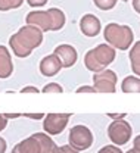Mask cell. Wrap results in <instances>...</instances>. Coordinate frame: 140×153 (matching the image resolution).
<instances>
[{
	"label": "cell",
	"instance_id": "obj_12",
	"mask_svg": "<svg viewBox=\"0 0 140 153\" xmlns=\"http://www.w3.org/2000/svg\"><path fill=\"white\" fill-rule=\"evenodd\" d=\"M12 153H41V144L33 134L31 137L16 143L12 149Z\"/></svg>",
	"mask_w": 140,
	"mask_h": 153
},
{
	"label": "cell",
	"instance_id": "obj_5",
	"mask_svg": "<svg viewBox=\"0 0 140 153\" xmlns=\"http://www.w3.org/2000/svg\"><path fill=\"white\" fill-rule=\"evenodd\" d=\"M131 133H133V128H131L130 122H127L125 119L114 121L108 127V137H109V140L115 146H118V147L127 144L130 141Z\"/></svg>",
	"mask_w": 140,
	"mask_h": 153
},
{
	"label": "cell",
	"instance_id": "obj_6",
	"mask_svg": "<svg viewBox=\"0 0 140 153\" xmlns=\"http://www.w3.org/2000/svg\"><path fill=\"white\" fill-rule=\"evenodd\" d=\"M117 74L111 69H103L93 74V87L98 93H115L117 91Z\"/></svg>",
	"mask_w": 140,
	"mask_h": 153
},
{
	"label": "cell",
	"instance_id": "obj_1",
	"mask_svg": "<svg viewBox=\"0 0 140 153\" xmlns=\"http://www.w3.org/2000/svg\"><path fill=\"white\" fill-rule=\"evenodd\" d=\"M43 41V31L33 25H24L18 30L16 34L10 36L9 47L13 50V55L18 57H28L36 47Z\"/></svg>",
	"mask_w": 140,
	"mask_h": 153
},
{
	"label": "cell",
	"instance_id": "obj_29",
	"mask_svg": "<svg viewBox=\"0 0 140 153\" xmlns=\"http://www.w3.org/2000/svg\"><path fill=\"white\" fill-rule=\"evenodd\" d=\"M6 149H7V143H6V140L3 137H0V153H4Z\"/></svg>",
	"mask_w": 140,
	"mask_h": 153
},
{
	"label": "cell",
	"instance_id": "obj_23",
	"mask_svg": "<svg viewBox=\"0 0 140 153\" xmlns=\"http://www.w3.org/2000/svg\"><path fill=\"white\" fill-rule=\"evenodd\" d=\"M77 93H98L93 85H81L77 88Z\"/></svg>",
	"mask_w": 140,
	"mask_h": 153
},
{
	"label": "cell",
	"instance_id": "obj_32",
	"mask_svg": "<svg viewBox=\"0 0 140 153\" xmlns=\"http://www.w3.org/2000/svg\"><path fill=\"white\" fill-rule=\"evenodd\" d=\"M133 7L137 13H140V0H133Z\"/></svg>",
	"mask_w": 140,
	"mask_h": 153
},
{
	"label": "cell",
	"instance_id": "obj_13",
	"mask_svg": "<svg viewBox=\"0 0 140 153\" xmlns=\"http://www.w3.org/2000/svg\"><path fill=\"white\" fill-rule=\"evenodd\" d=\"M13 74V62L7 47L0 46V78L6 79Z\"/></svg>",
	"mask_w": 140,
	"mask_h": 153
},
{
	"label": "cell",
	"instance_id": "obj_26",
	"mask_svg": "<svg viewBox=\"0 0 140 153\" xmlns=\"http://www.w3.org/2000/svg\"><path fill=\"white\" fill-rule=\"evenodd\" d=\"M22 116H25V118H31V119H41V118H44L46 115L44 114H22Z\"/></svg>",
	"mask_w": 140,
	"mask_h": 153
},
{
	"label": "cell",
	"instance_id": "obj_10",
	"mask_svg": "<svg viewBox=\"0 0 140 153\" xmlns=\"http://www.w3.org/2000/svg\"><path fill=\"white\" fill-rule=\"evenodd\" d=\"M102 30V24L99 18L92 13H87L80 19V31L87 37H96Z\"/></svg>",
	"mask_w": 140,
	"mask_h": 153
},
{
	"label": "cell",
	"instance_id": "obj_14",
	"mask_svg": "<svg viewBox=\"0 0 140 153\" xmlns=\"http://www.w3.org/2000/svg\"><path fill=\"white\" fill-rule=\"evenodd\" d=\"M34 137L40 141L41 144V153H55V150L58 149L56 143L50 138V135L46 133H36Z\"/></svg>",
	"mask_w": 140,
	"mask_h": 153
},
{
	"label": "cell",
	"instance_id": "obj_20",
	"mask_svg": "<svg viewBox=\"0 0 140 153\" xmlns=\"http://www.w3.org/2000/svg\"><path fill=\"white\" fill-rule=\"evenodd\" d=\"M93 3L96 4V7H99L100 10H111L115 7L117 0H93Z\"/></svg>",
	"mask_w": 140,
	"mask_h": 153
},
{
	"label": "cell",
	"instance_id": "obj_19",
	"mask_svg": "<svg viewBox=\"0 0 140 153\" xmlns=\"http://www.w3.org/2000/svg\"><path fill=\"white\" fill-rule=\"evenodd\" d=\"M41 91H43L44 94H59V93H63V88H62V85L58 84V82H49L47 85L43 87Z\"/></svg>",
	"mask_w": 140,
	"mask_h": 153
},
{
	"label": "cell",
	"instance_id": "obj_31",
	"mask_svg": "<svg viewBox=\"0 0 140 153\" xmlns=\"http://www.w3.org/2000/svg\"><path fill=\"white\" fill-rule=\"evenodd\" d=\"M3 115H4V118H6V119H9V118H10V119H15V118L22 116V114H3Z\"/></svg>",
	"mask_w": 140,
	"mask_h": 153
},
{
	"label": "cell",
	"instance_id": "obj_34",
	"mask_svg": "<svg viewBox=\"0 0 140 153\" xmlns=\"http://www.w3.org/2000/svg\"><path fill=\"white\" fill-rule=\"evenodd\" d=\"M121 1H128V0H121Z\"/></svg>",
	"mask_w": 140,
	"mask_h": 153
},
{
	"label": "cell",
	"instance_id": "obj_4",
	"mask_svg": "<svg viewBox=\"0 0 140 153\" xmlns=\"http://www.w3.org/2000/svg\"><path fill=\"white\" fill-rule=\"evenodd\" d=\"M68 144L77 152L87 150L93 144V134L86 125H75L69 130Z\"/></svg>",
	"mask_w": 140,
	"mask_h": 153
},
{
	"label": "cell",
	"instance_id": "obj_9",
	"mask_svg": "<svg viewBox=\"0 0 140 153\" xmlns=\"http://www.w3.org/2000/svg\"><path fill=\"white\" fill-rule=\"evenodd\" d=\"M25 21H27V25L37 27L43 33L52 30V19L47 10H33L27 15Z\"/></svg>",
	"mask_w": 140,
	"mask_h": 153
},
{
	"label": "cell",
	"instance_id": "obj_27",
	"mask_svg": "<svg viewBox=\"0 0 140 153\" xmlns=\"http://www.w3.org/2000/svg\"><path fill=\"white\" fill-rule=\"evenodd\" d=\"M106 116H108V118H112L114 121H120L122 118H125L127 114H106Z\"/></svg>",
	"mask_w": 140,
	"mask_h": 153
},
{
	"label": "cell",
	"instance_id": "obj_22",
	"mask_svg": "<svg viewBox=\"0 0 140 153\" xmlns=\"http://www.w3.org/2000/svg\"><path fill=\"white\" fill-rule=\"evenodd\" d=\"M55 153H80V152H77L75 149H72L69 144H65V146H58V149L55 150Z\"/></svg>",
	"mask_w": 140,
	"mask_h": 153
},
{
	"label": "cell",
	"instance_id": "obj_11",
	"mask_svg": "<svg viewBox=\"0 0 140 153\" xmlns=\"http://www.w3.org/2000/svg\"><path fill=\"white\" fill-rule=\"evenodd\" d=\"M62 69L60 62L58 60V57L52 55H47L40 60V72L44 76H55L58 72Z\"/></svg>",
	"mask_w": 140,
	"mask_h": 153
},
{
	"label": "cell",
	"instance_id": "obj_25",
	"mask_svg": "<svg viewBox=\"0 0 140 153\" xmlns=\"http://www.w3.org/2000/svg\"><path fill=\"white\" fill-rule=\"evenodd\" d=\"M21 93H36V94H39V88L33 87V85H27V87L21 88Z\"/></svg>",
	"mask_w": 140,
	"mask_h": 153
},
{
	"label": "cell",
	"instance_id": "obj_30",
	"mask_svg": "<svg viewBox=\"0 0 140 153\" xmlns=\"http://www.w3.org/2000/svg\"><path fill=\"white\" fill-rule=\"evenodd\" d=\"M133 149H136V150L140 152V135H137V137L134 138V141H133Z\"/></svg>",
	"mask_w": 140,
	"mask_h": 153
},
{
	"label": "cell",
	"instance_id": "obj_16",
	"mask_svg": "<svg viewBox=\"0 0 140 153\" xmlns=\"http://www.w3.org/2000/svg\"><path fill=\"white\" fill-rule=\"evenodd\" d=\"M124 93H140V76H125L121 82Z\"/></svg>",
	"mask_w": 140,
	"mask_h": 153
},
{
	"label": "cell",
	"instance_id": "obj_24",
	"mask_svg": "<svg viewBox=\"0 0 140 153\" xmlns=\"http://www.w3.org/2000/svg\"><path fill=\"white\" fill-rule=\"evenodd\" d=\"M27 3L31 7H40V6H44L47 3V0H27Z\"/></svg>",
	"mask_w": 140,
	"mask_h": 153
},
{
	"label": "cell",
	"instance_id": "obj_8",
	"mask_svg": "<svg viewBox=\"0 0 140 153\" xmlns=\"http://www.w3.org/2000/svg\"><path fill=\"white\" fill-rule=\"evenodd\" d=\"M53 55L58 57L60 62L62 68H71L75 65L77 59H78V53L75 50V47H72L71 44H59L58 47H55Z\"/></svg>",
	"mask_w": 140,
	"mask_h": 153
},
{
	"label": "cell",
	"instance_id": "obj_15",
	"mask_svg": "<svg viewBox=\"0 0 140 153\" xmlns=\"http://www.w3.org/2000/svg\"><path fill=\"white\" fill-rule=\"evenodd\" d=\"M47 12H49L50 19H52V30L50 31H59V30H62L63 25H65V21H66L65 13L60 9H56V7H52Z\"/></svg>",
	"mask_w": 140,
	"mask_h": 153
},
{
	"label": "cell",
	"instance_id": "obj_18",
	"mask_svg": "<svg viewBox=\"0 0 140 153\" xmlns=\"http://www.w3.org/2000/svg\"><path fill=\"white\" fill-rule=\"evenodd\" d=\"M24 0H0V10L1 12H7L10 9H18L22 6Z\"/></svg>",
	"mask_w": 140,
	"mask_h": 153
},
{
	"label": "cell",
	"instance_id": "obj_21",
	"mask_svg": "<svg viewBox=\"0 0 140 153\" xmlns=\"http://www.w3.org/2000/svg\"><path fill=\"white\" fill-rule=\"evenodd\" d=\"M98 153H124L121 150L118 146H115V144H109V146H105V147H102Z\"/></svg>",
	"mask_w": 140,
	"mask_h": 153
},
{
	"label": "cell",
	"instance_id": "obj_17",
	"mask_svg": "<svg viewBox=\"0 0 140 153\" xmlns=\"http://www.w3.org/2000/svg\"><path fill=\"white\" fill-rule=\"evenodd\" d=\"M128 56H130V63H131V71L136 74V76H140V41L134 43Z\"/></svg>",
	"mask_w": 140,
	"mask_h": 153
},
{
	"label": "cell",
	"instance_id": "obj_33",
	"mask_svg": "<svg viewBox=\"0 0 140 153\" xmlns=\"http://www.w3.org/2000/svg\"><path fill=\"white\" fill-rule=\"evenodd\" d=\"M125 153H140L139 150H136V149H130V150H127Z\"/></svg>",
	"mask_w": 140,
	"mask_h": 153
},
{
	"label": "cell",
	"instance_id": "obj_2",
	"mask_svg": "<svg viewBox=\"0 0 140 153\" xmlns=\"http://www.w3.org/2000/svg\"><path fill=\"white\" fill-rule=\"evenodd\" d=\"M115 49L111 47L109 44H99L98 47L89 50L84 55V65L89 71L100 72L103 69H106L114 60H115Z\"/></svg>",
	"mask_w": 140,
	"mask_h": 153
},
{
	"label": "cell",
	"instance_id": "obj_3",
	"mask_svg": "<svg viewBox=\"0 0 140 153\" xmlns=\"http://www.w3.org/2000/svg\"><path fill=\"white\" fill-rule=\"evenodd\" d=\"M103 37L111 47L120 49V50H127L134 40V34L128 25H120V24L111 22L105 27Z\"/></svg>",
	"mask_w": 140,
	"mask_h": 153
},
{
	"label": "cell",
	"instance_id": "obj_7",
	"mask_svg": "<svg viewBox=\"0 0 140 153\" xmlns=\"http://www.w3.org/2000/svg\"><path fill=\"white\" fill-rule=\"evenodd\" d=\"M71 114H47L43 121V130L49 135H58L68 125Z\"/></svg>",
	"mask_w": 140,
	"mask_h": 153
},
{
	"label": "cell",
	"instance_id": "obj_28",
	"mask_svg": "<svg viewBox=\"0 0 140 153\" xmlns=\"http://www.w3.org/2000/svg\"><path fill=\"white\" fill-rule=\"evenodd\" d=\"M6 125H7V119L4 118V115L0 114V131H3L6 128Z\"/></svg>",
	"mask_w": 140,
	"mask_h": 153
}]
</instances>
